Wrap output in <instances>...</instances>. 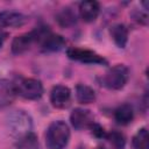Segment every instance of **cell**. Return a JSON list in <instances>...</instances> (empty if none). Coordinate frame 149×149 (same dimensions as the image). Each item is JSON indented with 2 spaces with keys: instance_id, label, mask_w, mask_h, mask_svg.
<instances>
[{
  "instance_id": "obj_1",
  "label": "cell",
  "mask_w": 149,
  "mask_h": 149,
  "mask_svg": "<svg viewBox=\"0 0 149 149\" xmlns=\"http://www.w3.org/2000/svg\"><path fill=\"white\" fill-rule=\"evenodd\" d=\"M6 128L8 130V134L15 141H19L23 136L31 133L33 119L26 111L14 109L6 116Z\"/></svg>"
},
{
  "instance_id": "obj_2",
  "label": "cell",
  "mask_w": 149,
  "mask_h": 149,
  "mask_svg": "<svg viewBox=\"0 0 149 149\" xmlns=\"http://www.w3.org/2000/svg\"><path fill=\"white\" fill-rule=\"evenodd\" d=\"M70 127L65 121H52L45 132V144L49 149H64L70 141Z\"/></svg>"
},
{
  "instance_id": "obj_3",
  "label": "cell",
  "mask_w": 149,
  "mask_h": 149,
  "mask_svg": "<svg viewBox=\"0 0 149 149\" xmlns=\"http://www.w3.org/2000/svg\"><path fill=\"white\" fill-rule=\"evenodd\" d=\"M49 31L50 30L48 29V27H37V28L33 29L31 31H28V33L16 36L12 41V45H10L12 52L14 55H21V54L26 52L27 50L30 49V47L34 43L41 42V40Z\"/></svg>"
},
{
  "instance_id": "obj_4",
  "label": "cell",
  "mask_w": 149,
  "mask_h": 149,
  "mask_svg": "<svg viewBox=\"0 0 149 149\" xmlns=\"http://www.w3.org/2000/svg\"><path fill=\"white\" fill-rule=\"evenodd\" d=\"M129 79V70L123 64H115L112 66L101 78V84L113 91H118L125 87Z\"/></svg>"
},
{
  "instance_id": "obj_5",
  "label": "cell",
  "mask_w": 149,
  "mask_h": 149,
  "mask_svg": "<svg viewBox=\"0 0 149 149\" xmlns=\"http://www.w3.org/2000/svg\"><path fill=\"white\" fill-rule=\"evenodd\" d=\"M16 94L28 100H37L43 95V85L36 78H21L14 84Z\"/></svg>"
},
{
  "instance_id": "obj_6",
  "label": "cell",
  "mask_w": 149,
  "mask_h": 149,
  "mask_svg": "<svg viewBox=\"0 0 149 149\" xmlns=\"http://www.w3.org/2000/svg\"><path fill=\"white\" fill-rule=\"evenodd\" d=\"M66 55L70 59L77 61L84 64H97V65H107V59L101 55L97 54L93 50L71 47L66 50Z\"/></svg>"
},
{
  "instance_id": "obj_7",
  "label": "cell",
  "mask_w": 149,
  "mask_h": 149,
  "mask_svg": "<svg viewBox=\"0 0 149 149\" xmlns=\"http://www.w3.org/2000/svg\"><path fill=\"white\" fill-rule=\"evenodd\" d=\"M71 101V91L68 86L58 84L50 91V102L55 108H66Z\"/></svg>"
},
{
  "instance_id": "obj_8",
  "label": "cell",
  "mask_w": 149,
  "mask_h": 149,
  "mask_svg": "<svg viewBox=\"0 0 149 149\" xmlns=\"http://www.w3.org/2000/svg\"><path fill=\"white\" fill-rule=\"evenodd\" d=\"M70 122L74 129L81 130L91 128V126L94 123V116L88 109L74 108L70 114Z\"/></svg>"
},
{
  "instance_id": "obj_9",
  "label": "cell",
  "mask_w": 149,
  "mask_h": 149,
  "mask_svg": "<svg viewBox=\"0 0 149 149\" xmlns=\"http://www.w3.org/2000/svg\"><path fill=\"white\" fill-rule=\"evenodd\" d=\"M28 21V17L16 10H1L0 12V29L3 28H19Z\"/></svg>"
},
{
  "instance_id": "obj_10",
  "label": "cell",
  "mask_w": 149,
  "mask_h": 149,
  "mask_svg": "<svg viewBox=\"0 0 149 149\" xmlns=\"http://www.w3.org/2000/svg\"><path fill=\"white\" fill-rule=\"evenodd\" d=\"M79 16L85 22H93L97 20L99 13H100V3L98 1L87 0L81 1L79 3Z\"/></svg>"
},
{
  "instance_id": "obj_11",
  "label": "cell",
  "mask_w": 149,
  "mask_h": 149,
  "mask_svg": "<svg viewBox=\"0 0 149 149\" xmlns=\"http://www.w3.org/2000/svg\"><path fill=\"white\" fill-rule=\"evenodd\" d=\"M40 44H41V49L43 51L54 52V51H59L61 49H63L65 47V40L62 35L49 31L41 40Z\"/></svg>"
},
{
  "instance_id": "obj_12",
  "label": "cell",
  "mask_w": 149,
  "mask_h": 149,
  "mask_svg": "<svg viewBox=\"0 0 149 149\" xmlns=\"http://www.w3.org/2000/svg\"><path fill=\"white\" fill-rule=\"evenodd\" d=\"M16 95L14 83L0 78V109L8 107L14 101Z\"/></svg>"
},
{
  "instance_id": "obj_13",
  "label": "cell",
  "mask_w": 149,
  "mask_h": 149,
  "mask_svg": "<svg viewBox=\"0 0 149 149\" xmlns=\"http://www.w3.org/2000/svg\"><path fill=\"white\" fill-rule=\"evenodd\" d=\"M109 35L116 47L123 49L128 42V29L123 23H115L109 28Z\"/></svg>"
},
{
  "instance_id": "obj_14",
  "label": "cell",
  "mask_w": 149,
  "mask_h": 149,
  "mask_svg": "<svg viewBox=\"0 0 149 149\" xmlns=\"http://www.w3.org/2000/svg\"><path fill=\"white\" fill-rule=\"evenodd\" d=\"M77 14L71 7H64L56 14L57 23L63 28H70L77 23Z\"/></svg>"
},
{
  "instance_id": "obj_15",
  "label": "cell",
  "mask_w": 149,
  "mask_h": 149,
  "mask_svg": "<svg viewBox=\"0 0 149 149\" xmlns=\"http://www.w3.org/2000/svg\"><path fill=\"white\" fill-rule=\"evenodd\" d=\"M114 119L119 125H129L134 119V109L129 104H122L114 111Z\"/></svg>"
},
{
  "instance_id": "obj_16",
  "label": "cell",
  "mask_w": 149,
  "mask_h": 149,
  "mask_svg": "<svg viewBox=\"0 0 149 149\" xmlns=\"http://www.w3.org/2000/svg\"><path fill=\"white\" fill-rule=\"evenodd\" d=\"M76 99L79 104L88 105L95 101L94 90L86 84H78L76 86Z\"/></svg>"
},
{
  "instance_id": "obj_17",
  "label": "cell",
  "mask_w": 149,
  "mask_h": 149,
  "mask_svg": "<svg viewBox=\"0 0 149 149\" xmlns=\"http://www.w3.org/2000/svg\"><path fill=\"white\" fill-rule=\"evenodd\" d=\"M132 146L134 149H148L149 140H148V130L147 128H140L136 134L133 136Z\"/></svg>"
},
{
  "instance_id": "obj_18",
  "label": "cell",
  "mask_w": 149,
  "mask_h": 149,
  "mask_svg": "<svg viewBox=\"0 0 149 149\" xmlns=\"http://www.w3.org/2000/svg\"><path fill=\"white\" fill-rule=\"evenodd\" d=\"M16 146L19 149H37V147H38L37 137L31 132L28 135L20 139L19 141H16Z\"/></svg>"
},
{
  "instance_id": "obj_19",
  "label": "cell",
  "mask_w": 149,
  "mask_h": 149,
  "mask_svg": "<svg viewBox=\"0 0 149 149\" xmlns=\"http://www.w3.org/2000/svg\"><path fill=\"white\" fill-rule=\"evenodd\" d=\"M106 139L112 143V146L115 149H123L125 144H126V139L123 136V134H121L120 132L113 130L111 133H107Z\"/></svg>"
},
{
  "instance_id": "obj_20",
  "label": "cell",
  "mask_w": 149,
  "mask_h": 149,
  "mask_svg": "<svg viewBox=\"0 0 149 149\" xmlns=\"http://www.w3.org/2000/svg\"><path fill=\"white\" fill-rule=\"evenodd\" d=\"M133 17H134L135 21H137L141 24H147V22H148V14H147V12L135 10L133 13Z\"/></svg>"
},
{
  "instance_id": "obj_21",
  "label": "cell",
  "mask_w": 149,
  "mask_h": 149,
  "mask_svg": "<svg viewBox=\"0 0 149 149\" xmlns=\"http://www.w3.org/2000/svg\"><path fill=\"white\" fill-rule=\"evenodd\" d=\"M91 130H92V134L93 135H95L97 137H105L106 139V135H107V133L105 132V129L100 126V125H98V123H93L92 126H91V128H90Z\"/></svg>"
},
{
  "instance_id": "obj_22",
  "label": "cell",
  "mask_w": 149,
  "mask_h": 149,
  "mask_svg": "<svg viewBox=\"0 0 149 149\" xmlns=\"http://www.w3.org/2000/svg\"><path fill=\"white\" fill-rule=\"evenodd\" d=\"M7 36H8V34H7L6 31H3L2 29H0V49H1V47L3 45V43H5L6 38H7Z\"/></svg>"
},
{
  "instance_id": "obj_23",
  "label": "cell",
  "mask_w": 149,
  "mask_h": 149,
  "mask_svg": "<svg viewBox=\"0 0 149 149\" xmlns=\"http://www.w3.org/2000/svg\"><path fill=\"white\" fill-rule=\"evenodd\" d=\"M97 149H106V148H105V147H98Z\"/></svg>"
}]
</instances>
